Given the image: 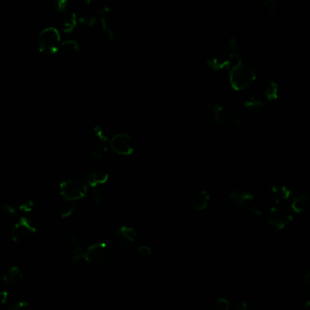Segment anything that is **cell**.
<instances>
[{"instance_id": "7", "label": "cell", "mask_w": 310, "mask_h": 310, "mask_svg": "<svg viewBox=\"0 0 310 310\" xmlns=\"http://www.w3.org/2000/svg\"><path fill=\"white\" fill-rule=\"evenodd\" d=\"M110 147L114 152L121 156H130L135 150V143L131 135L127 133H119L110 140Z\"/></svg>"}, {"instance_id": "29", "label": "cell", "mask_w": 310, "mask_h": 310, "mask_svg": "<svg viewBox=\"0 0 310 310\" xmlns=\"http://www.w3.org/2000/svg\"><path fill=\"white\" fill-rule=\"evenodd\" d=\"M107 153V147L103 142H101L99 144H96V146H94V147L92 148L91 156L96 160H100L106 156Z\"/></svg>"}, {"instance_id": "38", "label": "cell", "mask_w": 310, "mask_h": 310, "mask_svg": "<svg viewBox=\"0 0 310 310\" xmlns=\"http://www.w3.org/2000/svg\"><path fill=\"white\" fill-rule=\"evenodd\" d=\"M136 254L141 258H151L154 255L152 248L146 245H142L136 248Z\"/></svg>"}, {"instance_id": "16", "label": "cell", "mask_w": 310, "mask_h": 310, "mask_svg": "<svg viewBox=\"0 0 310 310\" xmlns=\"http://www.w3.org/2000/svg\"><path fill=\"white\" fill-rule=\"evenodd\" d=\"M210 201V195L207 190H200L194 194L190 198V205L192 209L198 212H201L209 207Z\"/></svg>"}, {"instance_id": "10", "label": "cell", "mask_w": 310, "mask_h": 310, "mask_svg": "<svg viewBox=\"0 0 310 310\" xmlns=\"http://www.w3.org/2000/svg\"><path fill=\"white\" fill-rule=\"evenodd\" d=\"M97 22L99 24L102 31L106 35L108 40L113 41L116 38V33L114 29V18L112 12L109 7L104 6L101 7L96 14Z\"/></svg>"}, {"instance_id": "4", "label": "cell", "mask_w": 310, "mask_h": 310, "mask_svg": "<svg viewBox=\"0 0 310 310\" xmlns=\"http://www.w3.org/2000/svg\"><path fill=\"white\" fill-rule=\"evenodd\" d=\"M87 264L101 269L109 263L111 259L110 249L106 243H96L89 246L85 251Z\"/></svg>"}, {"instance_id": "9", "label": "cell", "mask_w": 310, "mask_h": 310, "mask_svg": "<svg viewBox=\"0 0 310 310\" xmlns=\"http://www.w3.org/2000/svg\"><path fill=\"white\" fill-rule=\"evenodd\" d=\"M207 117L215 125L229 124L232 114L220 103H209L206 110Z\"/></svg>"}, {"instance_id": "35", "label": "cell", "mask_w": 310, "mask_h": 310, "mask_svg": "<svg viewBox=\"0 0 310 310\" xmlns=\"http://www.w3.org/2000/svg\"><path fill=\"white\" fill-rule=\"evenodd\" d=\"M77 211V205L76 204H68L67 206L63 207L60 210V218L68 219L71 216H73Z\"/></svg>"}, {"instance_id": "25", "label": "cell", "mask_w": 310, "mask_h": 310, "mask_svg": "<svg viewBox=\"0 0 310 310\" xmlns=\"http://www.w3.org/2000/svg\"><path fill=\"white\" fill-rule=\"evenodd\" d=\"M85 241L80 237L71 236L69 237V246L74 254H82L86 251Z\"/></svg>"}, {"instance_id": "37", "label": "cell", "mask_w": 310, "mask_h": 310, "mask_svg": "<svg viewBox=\"0 0 310 310\" xmlns=\"http://www.w3.org/2000/svg\"><path fill=\"white\" fill-rule=\"evenodd\" d=\"M230 308V302L225 298H220L215 301L212 306L213 310H228Z\"/></svg>"}, {"instance_id": "39", "label": "cell", "mask_w": 310, "mask_h": 310, "mask_svg": "<svg viewBox=\"0 0 310 310\" xmlns=\"http://www.w3.org/2000/svg\"><path fill=\"white\" fill-rule=\"evenodd\" d=\"M71 263L75 266H81L87 264V260L85 258L84 253L74 254V256L71 259Z\"/></svg>"}, {"instance_id": "19", "label": "cell", "mask_w": 310, "mask_h": 310, "mask_svg": "<svg viewBox=\"0 0 310 310\" xmlns=\"http://www.w3.org/2000/svg\"><path fill=\"white\" fill-rule=\"evenodd\" d=\"M22 278V271L17 266H12L7 268L3 274V281L9 286H16L19 284Z\"/></svg>"}, {"instance_id": "22", "label": "cell", "mask_w": 310, "mask_h": 310, "mask_svg": "<svg viewBox=\"0 0 310 310\" xmlns=\"http://www.w3.org/2000/svg\"><path fill=\"white\" fill-rule=\"evenodd\" d=\"M278 85L275 81H268L263 89V94L268 101H275L278 97Z\"/></svg>"}, {"instance_id": "36", "label": "cell", "mask_w": 310, "mask_h": 310, "mask_svg": "<svg viewBox=\"0 0 310 310\" xmlns=\"http://www.w3.org/2000/svg\"><path fill=\"white\" fill-rule=\"evenodd\" d=\"M29 304L28 301L25 300H14L7 306V309L10 310H28Z\"/></svg>"}, {"instance_id": "2", "label": "cell", "mask_w": 310, "mask_h": 310, "mask_svg": "<svg viewBox=\"0 0 310 310\" xmlns=\"http://www.w3.org/2000/svg\"><path fill=\"white\" fill-rule=\"evenodd\" d=\"M60 33L55 28H45L41 30L37 38V47L40 53L53 55L59 50Z\"/></svg>"}, {"instance_id": "26", "label": "cell", "mask_w": 310, "mask_h": 310, "mask_svg": "<svg viewBox=\"0 0 310 310\" xmlns=\"http://www.w3.org/2000/svg\"><path fill=\"white\" fill-rule=\"evenodd\" d=\"M293 271L295 275H296L297 279L301 284L310 281V270L309 267H307L305 266L300 265L299 266H297V267H295Z\"/></svg>"}, {"instance_id": "12", "label": "cell", "mask_w": 310, "mask_h": 310, "mask_svg": "<svg viewBox=\"0 0 310 310\" xmlns=\"http://www.w3.org/2000/svg\"><path fill=\"white\" fill-rule=\"evenodd\" d=\"M310 203V192L307 190L298 192L292 195L290 199V207L293 212L297 214L304 213Z\"/></svg>"}, {"instance_id": "11", "label": "cell", "mask_w": 310, "mask_h": 310, "mask_svg": "<svg viewBox=\"0 0 310 310\" xmlns=\"http://www.w3.org/2000/svg\"><path fill=\"white\" fill-rule=\"evenodd\" d=\"M116 236L120 247L124 249H131L134 248L138 237L135 228L128 225L121 226L116 233Z\"/></svg>"}, {"instance_id": "24", "label": "cell", "mask_w": 310, "mask_h": 310, "mask_svg": "<svg viewBox=\"0 0 310 310\" xmlns=\"http://www.w3.org/2000/svg\"><path fill=\"white\" fill-rule=\"evenodd\" d=\"M79 50H80V46L76 40H68L63 43H60L58 51H61L68 55H74V54H77Z\"/></svg>"}, {"instance_id": "21", "label": "cell", "mask_w": 310, "mask_h": 310, "mask_svg": "<svg viewBox=\"0 0 310 310\" xmlns=\"http://www.w3.org/2000/svg\"><path fill=\"white\" fill-rule=\"evenodd\" d=\"M78 24H80L87 28H91L97 22L96 15L89 11H82L77 14Z\"/></svg>"}, {"instance_id": "43", "label": "cell", "mask_w": 310, "mask_h": 310, "mask_svg": "<svg viewBox=\"0 0 310 310\" xmlns=\"http://www.w3.org/2000/svg\"><path fill=\"white\" fill-rule=\"evenodd\" d=\"M83 1H84L85 3H88V4H89V3H91V2L96 1V0H83Z\"/></svg>"}, {"instance_id": "17", "label": "cell", "mask_w": 310, "mask_h": 310, "mask_svg": "<svg viewBox=\"0 0 310 310\" xmlns=\"http://www.w3.org/2000/svg\"><path fill=\"white\" fill-rule=\"evenodd\" d=\"M208 66L214 71H220L229 67L231 60L225 54H217L211 56L208 60Z\"/></svg>"}, {"instance_id": "33", "label": "cell", "mask_w": 310, "mask_h": 310, "mask_svg": "<svg viewBox=\"0 0 310 310\" xmlns=\"http://www.w3.org/2000/svg\"><path fill=\"white\" fill-rule=\"evenodd\" d=\"M36 209V203L32 199H28L19 206V210L25 215H31Z\"/></svg>"}, {"instance_id": "20", "label": "cell", "mask_w": 310, "mask_h": 310, "mask_svg": "<svg viewBox=\"0 0 310 310\" xmlns=\"http://www.w3.org/2000/svg\"><path fill=\"white\" fill-rule=\"evenodd\" d=\"M108 174L103 169H96L95 171L91 172L88 177V185L91 187H96L99 185H103L107 183L108 180Z\"/></svg>"}, {"instance_id": "40", "label": "cell", "mask_w": 310, "mask_h": 310, "mask_svg": "<svg viewBox=\"0 0 310 310\" xmlns=\"http://www.w3.org/2000/svg\"><path fill=\"white\" fill-rule=\"evenodd\" d=\"M229 125H232V126H234V127L241 128V127L245 126V120H244L239 115H233V114H232L231 119H230Z\"/></svg>"}, {"instance_id": "18", "label": "cell", "mask_w": 310, "mask_h": 310, "mask_svg": "<svg viewBox=\"0 0 310 310\" xmlns=\"http://www.w3.org/2000/svg\"><path fill=\"white\" fill-rule=\"evenodd\" d=\"M225 55L227 56L230 60L234 59H239L241 55V47L239 45L238 40L232 37L229 38L225 45Z\"/></svg>"}, {"instance_id": "41", "label": "cell", "mask_w": 310, "mask_h": 310, "mask_svg": "<svg viewBox=\"0 0 310 310\" xmlns=\"http://www.w3.org/2000/svg\"><path fill=\"white\" fill-rule=\"evenodd\" d=\"M234 307H235V310H248L249 309V307H250V305L247 301L239 300V301H237L235 303Z\"/></svg>"}, {"instance_id": "13", "label": "cell", "mask_w": 310, "mask_h": 310, "mask_svg": "<svg viewBox=\"0 0 310 310\" xmlns=\"http://www.w3.org/2000/svg\"><path fill=\"white\" fill-rule=\"evenodd\" d=\"M271 198L277 205H284L290 201L293 192L288 186L283 185H274L268 188Z\"/></svg>"}, {"instance_id": "15", "label": "cell", "mask_w": 310, "mask_h": 310, "mask_svg": "<svg viewBox=\"0 0 310 310\" xmlns=\"http://www.w3.org/2000/svg\"><path fill=\"white\" fill-rule=\"evenodd\" d=\"M60 14L61 16L58 20L59 28L65 34L72 33L78 26L77 14H75L73 12L67 11V9Z\"/></svg>"}, {"instance_id": "42", "label": "cell", "mask_w": 310, "mask_h": 310, "mask_svg": "<svg viewBox=\"0 0 310 310\" xmlns=\"http://www.w3.org/2000/svg\"><path fill=\"white\" fill-rule=\"evenodd\" d=\"M7 297H8V294L6 290L0 288V305L6 304Z\"/></svg>"}, {"instance_id": "28", "label": "cell", "mask_w": 310, "mask_h": 310, "mask_svg": "<svg viewBox=\"0 0 310 310\" xmlns=\"http://www.w3.org/2000/svg\"><path fill=\"white\" fill-rule=\"evenodd\" d=\"M250 214L253 215L254 217L261 218L266 213V206L262 202H252L248 209Z\"/></svg>"}, {"instance_id": "34", "label": "cell", "mask_w": 310, "mask_h": 310, "mask_svg": "<svg viewBox=\"0 0 310 310\" xmlns=\"http://www.w3.org/2000/svg\"><path fill=\"white\" fill-rule=\"evenodd\" d=\"M90 200L94 205H101L104 202V195L101 190L97 189L96 187H93L90 194Z\"/></svg>"}, {"instance_id": "14", "label": "cell", "mask_w": 310, "mask_h": 310, "mask_svg": "<svg viewBox=\"0 0 310 310\" xmlns=\"http://www.w3.org/2000/svg\"><path fill=\"white\" fill-rule=\"evenodd\" d=\"M242 107L244 111L248 115L259 116L266 110V104L260 97L251 96L243 102Z\"/></svg>"}, {"instance_id": "8", "label": "cell", "mask_w": 310, "mask_h": 310, "mask_svg": "<svg viewBox=\"0 0 310 310\" xmlns=\"http://www.w3.org/2000/svg\"><path fill=\"white\" fill-rule=\"evenodd\" d=\"M229 199L231 203L238 209L248 210L249 206L254 201V195L248 187L237 186L229 192Z\"/></svg>"}, {"instance_id": "30", "label": "cell", "mask_w": 310, "mask_h": 310, "mask_svg": "<svg viewBox=\"0 0 310 310\" xmlns=\"http://www.w3.org/2000/svg\"><path fill=\"white\" fill-rule=\"evenodd\" d=\"M0 213L6 219H14L17 216V210L11 204H0Z\"/></svg>"}, {"instance_id": "44", "label": "cell", "mask_w": 310, "mask_h": 310, "mask_svg": "<svg viewBox=\"0 0 310 310\" xmlns=\"http://www.w3.org/2000/svg\"><path fill=\"white\" fill-rule=\"evenodd\" d=\"M247 2L248 3H254V2H256V1H258V0H246Z\"/></svg>"}, {"instance_id": "1", "label": "cell", "mask_w": 310, "mask_h": 310, "mask_svg": "<svg viewBox=\"0 0 310 310\" xmlns=\"http://www.w3.org/2000/svg\"><path fill=\"white\" fill-rule=\"evenodd\" d=\"M257 78L256 71L248 63L239 60L232 67L229 73V81L232 88L237 91L245 90L253 84Z\"/></svg>"}, {"instance_id": "6", "label": "cell", "mask_w": 310, "mask_h": 310, "mask_svg": "<svg viewBox=\"0 0 310 310\" xmlns=\"http://www.w3.org/2000/svg\"><path fill=\"white\" fill-rule=\"evenodd\" d=\"M36 232L37 228L32 221L28 218H22L12 229V240L17 243L28 242L33 237Z\"/></svg>"}, {"instance_id": "32", "label": "cell", "mask_w": 310, "mask_h": 310, "mask_svg": "<svg viewBox=\"0 0 310 310\" xmlns=\"http://www.w3.org/2000/svg\"><path fill=\"white\" fill-rule=\"evenodd\" d=\"M93 130H94V134L97 137V139H99L103 143L107 142L109 139V135H108L107 130L105 128H103L102 126L97 125Z\"/></svg>"}, {"instance_id": "5", "label": "cell", "mask_w": 310, "mask_h": 310, "mask_svg": "<svg viewBox=\"0 0 310 310\" xmlns=\"http://www.w3.org/2000/svg\"><path fill=\"white\" fill-rule=\"evenodd\" d=\"M293 215L288 209L276 207L272 208L267 216V225L276 234L286 231L292 224Z\"/></svg>"}, {"instance_id": "23", "label": "cell", "mask_w": 310, "mask_h": 310, "mask_svg": "<svg viewBox=\"0 0 310 310\" xmlns=\"http://www.w3.org/2000/svg\"><path fill=\"white\" fill-rule=\"evenodd\" d=\"M302 288L299 294V301L305 310H309L310 306V281L301 284Z\"/></svg>"}, {"instance_id": "27", "label": "cell", "mask_w": 310, "mask_h": 310, "mask_svg": "<svg viewBox=\"0 0 310 310\" xmlns=\"http://www.w3.org/2000/svg\"><path fill=\"white\" fill-rule=\"evenodd\" d=\"M46 4L52 11L62 13L67 9L68 0H46Z\"/></svg>"}, {"instance_id": "3", "label": "cell", "mask_w": 310, "mask_h": 310, "mask_svg": "<svg viewBox=\"0 0 310 310\" xmlns=\"http://www.w3.org/2000/svg\"><path fill=\"white\" fill-rule=\"evenodd\" d=\"M61 197L67 201H77L87 196L89 191L88 182L75 177L63 181L59 186Z\"/></svg>"}, {"instance_id": "31", "label": "cell", "mask_w": 310, "mask_h": 310, "mask_svg": "<svg viewBox=\"0 0 310 310\" xmlns=\"http://www.w3.org/2000/svg\"><path fill=\"white\" fill-rule=\"evenodd\" d=\"M263 6L265 7L266 10L269 14H276L279 11L280 8V2L279 0H264L263 1Z\"/></svg>"}]
</instances>
